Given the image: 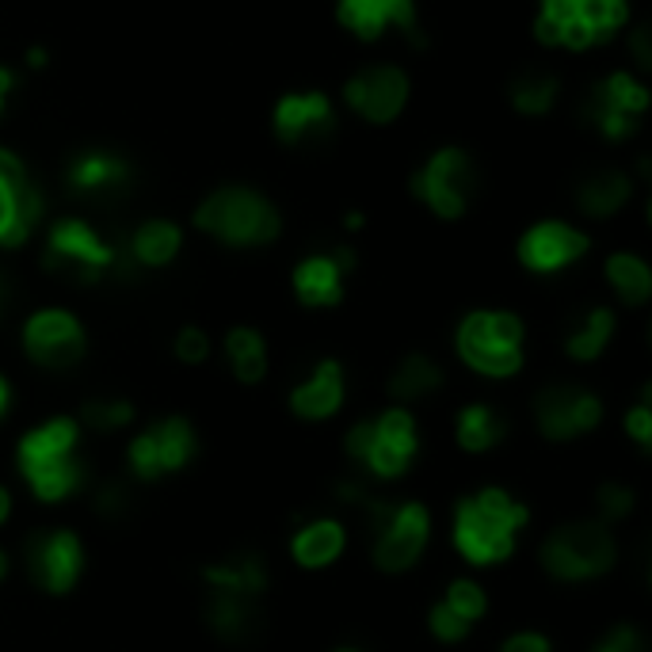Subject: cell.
I'll use <instances>...</instances> for the list:
<instances>
[{"instance_id": "1", "label": "cell", "mask_w": 652, "mask_h": 652, "mask_svg": "<svg viewBox=\"0 0 652 652\" xmlns=\"http://www.w3.org/2000/svg\"><path fill=\"white\" fill-rule=\"evenodd\" d=\"M526 523V507L515 504L504 488H481L473 500H462L454 512V546L473 565H496L512 557L515 534Z\"/></svg>"}, {"instance_id": "2", "label": "cell", "mask_w": 652, "mask_h": 652, "mask_svg": "<svg viewBox=\"0 0 652 652\" xmlns=\"http://www.w3.org/2000/svg\"><path fill=\"white\" fill-rule=\"evenodd\" d=\"M77 439H80V427L66 416L34 427V432H27L20 439L16 458H20L27 485H31V493L39 500L58 504V500H66L69 493L80 488L85 466L77 458Z\"/></svg>"}, {"instance_id": "3", "label": "cell", "mask_w": 652, "mask_h": 652, "mask_svg": "<svg viewBox=\"0 0 652 652\" xmlns=\"http://www.w3.org/2000/svg\"><path fill=\"white\" fill-rule=\"evenodd\" d=\"M523 325L515 314H470L458 328V355L485 378H507L523 366Z\"/></svg>"}, {"instance_id": "4", "label": "cell", "mask_w": 652, "mask_h": 652, "mask_svg": "<svg viewBox=\"0 0 652 652\" xmlns=\"http://www.w3.org/2000/svg\"><path fill=\"white\" fill-rule=\"evenodd\" d=\"M195 221H199V229L229 240V245H267L279 234V214L267 207L260 195L240 191V187L210 195L195 214Z\"/></svg>"}, {"instance_id": "5", "label": "cell", "mask_w": 652, "mask_h": 652, "mask_svg": "<svg viewBox=\"0 0 652 652\" xmlns=\"http://www.w3.org/2000/svg\"><path fill=\"white\" fill-rule=\"evenodd\" d=\"M542 565L557 580H592L614 565V534L603 523H573L542 542Z\"/></svg>"}, {"instance_id": "6", "label": "cell", "mask_w": 652, "mask_h": 652, "mask_svg": "<svg viewBox=\"0 0 652 652\" xmlns=\"http://www.w3.org/2000/svg\"><path fill=\"white\" fill-rule=\"evenodd\" d=\"M378 542H374V565L386 573H405L408 565H416V557L427 546L432 534V515L424 504H397L389 507V515L378 526Z\"/></svg>"}, {"instance_id": "7", "label": "cell", "mask_w": 652, "mask_h": 652, "mask_svg": "<svg viewBox=\"0 0 652 652\" xmlns=\"http://www.w3.org/2000/svg\"><path fill=\"white\" fill-rule=\"evenodd\" d=\"M195 454V432L180 416L160 419V424L146 427L138 439L130 443V470L138 477H160V473L184 470Z\"/></svg>"}, {"instance_id": "8", "label": "cell", "mask_w": 652, "mask_h": 652, "mask_svg": "<svg viewBox=\"0 0 652 652\" xmlns=\"http://www.w3.org/2000/svg\"><path fill=\"white\" fill-rule=\"evenodd\" d=\"M111 264H115V253L85 221H61V226H53L50 253H47V267H53V271L73 275L80 283H96Z\"/></svg>"}, {"instance_id": "9", "label": "cell", "mask_w": 652, "mask_h": 652, "mask_svg": "<svg viewBox=\"0 0 652 652\" xmlns=\"http://www.w3.org/2000/svg\"><path fill=\"white\" fill-rule=\"evenodd\" d=\"M23 347L39 366L50 371H66L85 355V328L77 325V317H69L66 309H42L27 320L23 328Z\"/></svg>"}, {"instance_id": "10", "label": "cell", "mask_w": 652, "mask_h": 652, "mask_svg": "<svg viewBox=\"0 0 652 652\" xmlns=\"http://www.w3.org/2000/svg\"><path fill=\"white\" fill-rule=\"evenodd\" d=\"M27 569H31V580L39 587H47L53 595H66L80 580V569H85L80 539L73 531L39 534V539L27 542Z\"/></svg>"}, {"instance_id": "11", "label": "cell", "mask_w": 652, "mask_h": 652, "mask_svg": "<svg viewBox=\"0 0 652 652\" xmlns=\"http://www.w3.org/2000/svg\"><path fill=\"white\" fill-rule=\"evenodd\" d=\"M539 427L546 439H576L592 432L603 416V405L595 393L576 386H553L539 397Z\"/></svg>"}, {"instance_id": "12", "label": "cell", "mask_w": 652, "mask_h": 652, "mask_svg": "<svg viewBox=\"0 0 652 652\" xmlns=\"http://www.w3.org/2000/svg\"><path fill=\"white\" fill-rule=\"evenodd\" d=\"M413 191L443 218H458L470 195V160L462 149H443L413 180Z\"/></svg>"}, {"instance_id": "13", "label": "cell", "mask_w": 652, "mask_h": 652, "mask_svg": "<svg viewBox=\"0 0 652 652\" xmlns=\"http://www.w3.org/2000/svg\"><path fill=\"white\" fill-rule=\"evenodd\" d=\"M405 96H408L405 73H401V69H389V66L366 69V73H359L352 85H347V103L371 122H389L393 115L401 111Z\"/></svg>"}, {"instance_id": "14", "label": "cell", "mask_w": 652, "mask_h": 652, "mask_svg": "<svg viewBox=\"0 0 652 652\" xmlns=\"http://www.w3.org/2000/svg\"><path fill=\"white\" fill-rule=\"evenodd\" d=\"M587 253V237L576 234L573 226H561V221H542L520 245V260L531 271H557V267L580 260Z\"/></svg>"}, {"instance_id": "15", "label": "cell", "mask_w": 652, "mask_h": 652, "mask_svg": "<svg viewBox=\"0 0 652 652\" xmlns=\"http://www.w3.org/2000/svg\"><path fill=\"white\" fill-rule=\"evenodd\" d=\"M344 405V371L336 359H325L290 393V408L302 419H328L336 416V408Z\"/></svg>"}, {"instance_id": "16", "label": "cell", "mask_w": 652, "mask_h": 652, "mask_svg": "<svg viewBox=\"0 0 652 652\" xmlns=\"http://www.w3.org/2000/svg\"><path fill=\"white\" fill-rule=\"evenodd\" d=\"M339 20L352 27L359 39H378L386 23L416 31L413 0H339Z\"/></svg>"}, {"instance_id": "17", "label": "cell", "mask_w": 652, "mask_h": 652, "mask_svg": "<svg viewBox=\"0 0 652 652\" xmlns=\"http://www.w3.org/2000/svg\"><path fill=\"white\" fill-rule=\"evenodd\" d=\"M347 454H352L355 462H363L374 477H401V473L408 470V462H413V454L397 451V446H389L382 439L374 419H363V424H355L352 432H347Z\"/></svg>"}, {"instance_id": "18", "label": "cell", "mask_w": 652, "mask_h": 652, "mask_svg": "<svg viewBox=\"0 0 652 652\" xmlns=\"http://www.w3.org/2000/svg\"><path fill=\"white\" fill-rule=\"evenodd\" d=\"M202 580H207L210 592H234L248 595V600H260L267 587V569L260 553H237V557L214 561V565L202 569Z\"/></svg>"}, {"instance_id": "19", "label": "cell", "mask_w": 652, "mask_h": 652, "mask_svg": "<svg viewBox=\"0 0 652 652\" xmlns=\"http://www.w3.org/2000/svg\"><path fill=\"white\" fill-rule=\"evenodd\" d=\"M207 622L218 638L226 641H248L260 626V606L248 595H234V592H210L207 600Z\"/></svg>"}, {"instance_id": "20", "label": "cell", "mask_w": 652, "mask_h": 652, "mask_svg": "<svg viewBox=\"0 0 652 652\" xmlns=\"http://www.w3.org/2000/svg\"><path fill=\"white\" fill-rule=\"evenodd\" d=\"M344 546H347V531H344V523H336V520L306 523L298 534H294V542H290L294 561H298V565H306V569L333 565L339 553H344Z\"/></svg>"}, {"instance_id": "21", "label": "cell", "mask_w": 652, "mask_h": 652, "mask_svg": "<svg viewBox=\"0 0 652 652\" xmlns=\"http://www.w3.org/2000/svg\"><path fill=\"white\" fill-rule=\"evenodd\" d=\"M328 122H333V111H328V100L325 96H287V100L279 103V111H275V127H279V138L287 141H302L309 138V134H320L328 130Z\"/></svg>"}, {"instance_id": "22", "label": "cell", "mask_w": 652, "mask_h": 652, "mask_svg": "<svg viewBox=\"0 0 652 652\" xmlns=\"http://www.w3.org/2000/svg\"><path fill=\"white\" fill-rule=\"evenodd\" d=\"M339 267L333 256H314L294 271V290L306 306H336L339 302Z\"/></svg>"}, {"instance_id": "23", "label": "cell", "mask_w": 652, "mask_h": 652, "mask_svg": "<svg viewBox=\"0 0 652 652\" xmlns=\"http://www.w3.org/2000/svg\"><path fill=\"white\" fill-rule=\"evenodd\" d=\"M226 355H229V363H234V374L245 382V386H253V382L264 378L267 347H264L260 333H253V328H234V333L226 336Z\"/></svg>"}, {"instance_id": "24", "label": "cell", "mask_w": 652, "mask_h": 652, "mask_svg": "<svg viewBox=\"0 0 652 652\" xmlns=\"http://www.w3.org/2000/svg\"><path fill=\"white\" fill-rule=\"evenodd\" d=\"M439 382H443V371L427 359V355H408V359L393 371L389 393L397 401H416V397H427V393L439 389Z\"/></svg>"}, {"instance_id": "25", "label": "cell", "mask_w": 652, "mask_h": 652, "mask_svg": "<svg viewBox=\"0 0 652 652\" xmlns=\"http://www.w3.org/2000/svg\"><path fill=\"white\" fill-rule=\"evenodd\" d=\"M454 435H458L462 451L481 454V451H488V446L500 443V435H504V424H500V419L493 416V408H488V405H470V408H462Z\"/></svg>"}, {"instance_id": "26", "label": "cell", "mask_w": 652, "mask_h": 652, "mask_svg": "<svg viewBox=\"0 0 652 652\" xmlns=\"http://www.w3.org/2000/svg\"><path fill=\"white\" fill-rule=\"evenodd\" d=\"M606 279H611V287L622 294L626 306H641L652 294V275L638 256H611V260H606Z\"/></svg>"}, {"instance_id": "27", "label": "cell", "mask_w": 652, "mask_h": 652, "mask_svg": "<svg viewBox=\"0 0 652 652\" xmlns=\"http://www.w3.org/2000/svg\"><path fill=\"white\" fill-rule=\"evenodd\" d=\"M176 253H180V229H176L172 221H149V226H141L138 237H134V256L149 267L168 264Z\"/></svg>"}, {"instance_id": "28", "label": "cell", "mask_w": 652, "mask_h": 652, "mask_svg": "<svg viewBox=\"0 0 652 652\" xmlns=\"http://www.w3.org/2000/svg\"><path fill=\"white\" fill-rule=\"evenodd\" d=\"M614 333V317H611V309H592V314L584 317V325L576 328L573 336H569V355L580 363H587V359H595V355L606 347V339H611Z\"/></svg>"}, {"instance_id": "29", "label": "cell", "mask_w": 652, "mask_h": 652, "mask_svg": "<svg viewBox=\"0 0 652 652\" xmlns=\"http://www.w3.org/2000/svg\"><path fill=\"white\" fill-rule=\"evenodd\" d=\"M630 195V184L622 180V176L606 172V176H595L592 184L580 187V207L587 214H595V218H606V214H614L626 202Z\"/></svg>"}, {"instance_id": "30", "label": "cell", "mask_w": 652, "mask_h": 652, "mask_svg": "<svg viewBox=\"0 0 652 652\" xmlns=\"http://www.w3.org/2000/svg\"><path fill=\"white\" fill-rule=\"evenodd\" d=\"M122 180H127V165H119L111 157H85L73 168V187H80V191H100V187H111Z\"/></svg>"}, {"instance_id": "31", "label": "cell", "mask_w": 652, "mask_h": 652, "mask_svg": "<svg viewBox=\"0 0 652 652\" xmlns=\"http://www.w3.org/2000/svg\"><path fill=\"white\" fill-rule=\"evenodd\" d=\"M600 103L614 107V111H626V115H641L649 107V92L638 85L633 77L626 73H614L606 85L600 88V96H595Z\"/></svg>"}, {"instance_id": "32", "label": "cell", "mask_w": 652, "mask_h": 652, "mask_svg": "<svg viewBox=\"0 0 652 652\" xmlns=\"http://www.w3.org/2000/svg\"><path fill=\"white\" fill-rule=\"evenodd\" d=\"M580 20L592 27V39H611L626 20V4H611V0H580Z\"/></svg>"}, {"instance_id": "33", "label": "cell", "mask_w": 652, "mask_h": 652, "mask_svg": "<svg viewBox=\"0 0 652 652\" xmlns=\"http://www.w3.org/2000/svg\"><path fill=\"white\" fill-rule=\"evenodd\" d=\"M446 606H451L454 614H458L462 622H477L481 614H485V592H481L477 584H473V580H454L451 584V592H446V600H443Z\"/></svg>"}, {"instance_id": "34", "label": "cell", "mask_w": 652, "mask_h": 652, "mask_svg": "<svg viewBox=\"0 0 652 652\" xmlns=\"http://www.w3.org/2000/svg\"><path fill=\"white\" fill-rule=\"evenodd\" d=\"M85 419L96 432H119V427H127L134 419V405L130 401H88Z\"/></svg>"}, {"instance_id": "35", "label": "cell", "mask_w": 652, "mask_h": 652, "mask_svg": "<svg viewBox=\"0 0 652 652\" xmlns=\"http://www.w3.org/2000/svg\"><path fill=\"white\" fill-rule=\"evenodd\" d=\"M553 88L557 85H553L550 77H526L512 88V100L520 111L542 115V111H550V103H553Z\"/></svg>"}, {"instance_id": "36", "label": "cell", "mask_w": 652, "mask_h": 652, "mask_svg": "<svg viewBox=\"0 0 652 652\" xmlns=\"http://www.w3.org/2000/svg\"><path fill=\"white\" fill-rule=\"evenodd\" d=\"M427 622H432V633H435V638H439V641H451V645H454V641H462V638H466V633H470V622H462L458 614H454L446 603L432 606V614H427Z\"/></svg>"}, {"instance_id": "37", "label": "cell", "mask_w": 652, "mask_h": 652, "mask_svg": "<svg viewBox=\"0 0 652 652\" xmlns=\"http://www.w3.org/2000/svg\"><path fill=\"white\" fill-rule=\"evenodd\" d=\"M630 507H633V493L626 485H603L600 488L603 520H622V515H630Z\"/></svg>"}, {"instance_id": "38", "label": "cell", "mask_w": 652, "mask_h": 652, "mask_svg": "<svg viewBox=\"0 0 652 652\" xmlns=\"http://www.w3.org/2000/svg\"><path fill=\"white\" fill-rule=\"evenodd\" d=\"M176 355H180L184 363H202L210 355L207 333H199V328H184L180 339H176Z\"/></svg>"}, {"instance_id": "39", "label": "cell", "mask_w": 652, "mask_h": 652, "mask_svg": "<svg viewBox=\"0 0 652 652\" xmlns=\"http://www.w3.org/2000/svg\"><path fill=\"white\" fill-rule=\"evenodd\" d=\"M626 432H630L641 446H649V443H652V408H649V401H641V405H633V408H630Z\"/></svg>"}, {"instance_id": "40", "label": "cell", "mask_w": 652, "mask_h": 652, "mask_svg": "<svg viewBox=\"0 0 652 652\" xmlns=\"http://www.w3.org/2000/svg\"><path fill=\"white\" fill-rule=\"evenodd\" d=\"M595 652H645V645H641V638H638V630H630V626H619V630H611L606 633V641Z\"/></svg>"}, {"instance_id": "41", "label": "cell", "mask_w": 652, "mask_h": 652, "mask_svg": "<svg viewBox=\"0 0 652 652\" xmlns=\"http://www.w3.org/2000/svg\"><path fill=\"white\" fill-rule=\"evenodd\" d=\"M96 507H100L103 515H122L127 512V488L119 485V481H107L100 488V500H96Z\"/></svg>"}, {"instance_id": "42", "label": "cell", "mask_w": 652, "mask_h": 652, "mask_svg": "<svg viewBox=\"0 0 652 652\" xmlns=\"http://www.w3.org/2000/svg\"><path fill=\"white\" fill-rule=\"evenodd\" d=\"M500 652H553L550 649V638H542V633H512V638L500 645Z\"/></svg>"}, {"instance_id": "43", "label": "cell", "mask_w": 652, "mask_h": 652, "mask_svg": "<svg viewBox=\"0 0 652 652\" xmlns=\"http://www.w3.org/2000/svg\"><path fill=\"white\" fill-rule=\"evenodd\" d=\"M561 42H565V47H573V50H584V47H592V27H587L584 20H580V16H576V20L573 23H565V27H561Z\"/></svg>"}, {"instance_id": "44", "label": "cell", "mask_w": 652, "mask_h": 652, "mask_svg": "<svg viewBox=\"0 0 652 652\" xmlns=\"http://www.w3.org/2000/svg\"><path fill=\"white\" fill-rule=\"evenodd\" d=\"M576 12H580L576 0H546V8H542V16H546V20H553L557 27L573 23V20H576Z\"/></svg>"}, {"instance_id": "45", "label": "cell", "mask_w": 652, "mask_h": 652, "mask_svg": "<svg viewBox=\"0 0 652 652\" xmlns=\"http://www.w3.org/2000/svg\"><path fill=\"white\" fill-rule=\"evenodd\" d=\"M23 184V165L8 149H0V187H20Z\"/></svg>"}, {"instance_id": "46", "label": "cell", "mask_w": 652, "mask_h": 652, "mask_svg": "<svg viewBox=\"0 0 652 652\" xmlns=\"http://www.w3.org/2000/svg\"><path fill=\"white\" fill-rule=\"evenodd\" d=\"M8 226H12V187H0V245L8 240Z\"/></svg>"}, {"instance_id": "47", "label": "cell", "mask_w": 652, "mask_h": 652, "mask_svg": "<svg viewBox=\"0 0 652 652\" xmlns=\"http://www.w3.org/2000/svg\"><path fill=\"white\" fill-rule=\"evenodd\" d=\"M633 53H638L641 66H652V50H649V27H641L638 34H633Z\"/></svg>"}, {"instance_id": "48", "label": "cell", "mask_w": 652, "mask_h": 652, "mask_svg": "<svg viewBox=\"0 0 652 652\" xmlns=\"http://www.w3.org/2000/svg\"><path fill=\"white\" fill-rule=\"evenodd\" d=\"M534 34H539V39L546 42V47H557V42H561V27L553 23V20H546V16L539 20V31H534Z\"/></svg>"}, {"instance_id": "49", "label": "cell", "mask_w": 652, "mask_h": 652, "mask_svg": "<svg viewBox=\"0 0 652 652\" xmlns=\"http://www.w3.org/2000/svg\"><path fill=\"white\" fill-rule=\"evenodd\" d=\"M8 515H12V496H8V488H0V526L8 523Z\"/></svg>"}, {"instance_id": "50", "label": "cell", "mask_w": 652, "mask_h": 652, "mask_svg": "<svg viewBox=\"0 0 652 652\" xmlns=\"http://www.w3.org/2000/svg\"><path fill=\"white\" fill-rule=\"evenodd\" d=\"M8 88H12V73H8V69H0V103H4Z\"/></svg>"}, {"instance_id": "51", "label": "cell", "mask_w": 652, "mask_h": 652, "mask_svg": "<svg viewBox=\"0 0 652 652\" xmlns=\"http://www.w3.org/2000/svg\"><path fill=\"white\" fill-rule=\"evenodd\" d=\"M4 408H8V382L0 378V416H4Z\"/></svg>"}, {"instance_id": "52", "label": "cell", "mask_w": 652, "mask_h": 652, "mask_svg": "<svg viewBox=\"0 0 652 652\" xmlns=\"http://www.w3.org/2000/svg\"><path fill=\"white\" fill-rule=\"evenodd\" d=\"M4 573H8V561H4V550H0V580H4Z\"/></svg>"}, {"instance_id": "53", "label": "cell", "mask_w": 652, "mask_h": 652, "mask_svg": "<svg viewBox=\"0 0 652 652\" xmlns=\"http://www.w3.org/2000/svg\"><path fill=\"white\" fill-rule=\"evenodd\" d=\"M336 652H359V649H336Z\"/></svg>"}, {"instance_id": "54", "label": "cell", "mask_w": 652, "mask_h": 652, "mask_svg": "<svg viewBox=\"0 0 652 652\" xmlns=\"http://www.w3.org/2000/svg\"><path fill=\"white\" fill-rule=\"evenodd\" d=\"M611 4H626V0H611Z\"/></svg>"}, {"instance_id": "55", "label": "cell", "mask_w": 652, "mask_h": 652, "mask_svg": "<svg viewBox=\"0 0 652 652\" xmlns=\"http://www.w3.org/2000/svg\"><path fill=\"white\" fill-rule=\"evenodd\" d=\"M576 4H580V0H576Z\"/></svg>"}]
</instances>
